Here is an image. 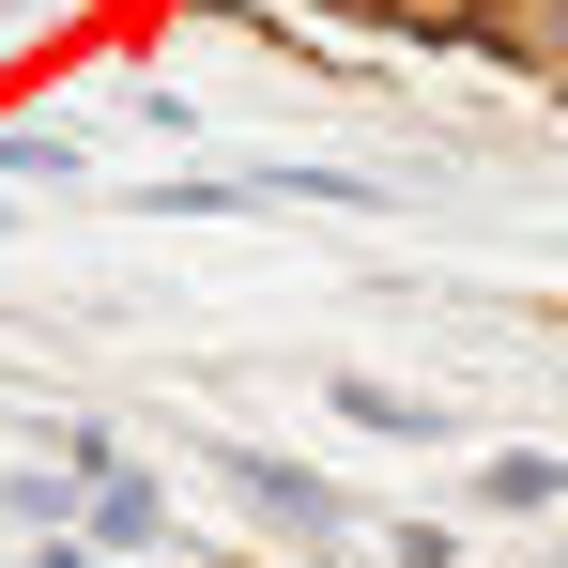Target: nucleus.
Here are the masks:
<instances>
[{
    "instance_id": "1",
    "label": "nucleus",
    "mask_w": 568,
    "mask_h": 568,
    "mask_svg": "<svg viewBox=\"0 0 568 568\" xmlns=\"http://www.w3.org/2000/svg\"><path fill=\"white\" fill-rule=\"evenodd\" d=\"M338 415H354V430H384V446H415V430H430V415H415V399H399V384H369V369L338 384Z\"/></svg>"
}]
</instances>
